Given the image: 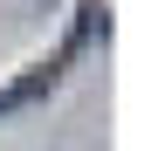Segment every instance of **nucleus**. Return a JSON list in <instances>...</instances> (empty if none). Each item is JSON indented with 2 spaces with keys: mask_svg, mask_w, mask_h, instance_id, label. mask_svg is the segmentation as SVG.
<instances>
[{
  "mask_svg": "<svg viewBox=\"0 0 158 151\" xmlns=\"http://www.w3.org/2000/svg\"><path fill=\"white\" fill-rule=\"evenodd\" d=\"M55 83H62V62H41L35 76H21V83H14L7 96H0V110H21V103H35V96H48Z\"/></svg>",
  "mask_w": 158,
  "mask_h": 151,
  "instance_id": "f257e3e1",
  "label": "nucleus"
}]
</instances>
